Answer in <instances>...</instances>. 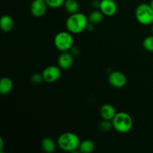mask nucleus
<instances>
[{"label":"nucleus","instance_id":"nucleus-1","mask_svg":"<svg viewBox=\"0 0 153 153\" xmlns=\"http://www.w3.org/2000/svg\"><path fill=\"white\" fill-rule=\"evenodd\" d=\"M89 21L84 13H77L70 15L66 22V27L72 34H80L87 29Z\"/></svg>","mask_w":153,"mask_h":153},{"label":"nucleus","instance_id":"nucleus-2","mask_svg":"<svg viewBox=\"0 0 153 153\" xmlns=\"http://www.w3.org/2000/svg\"><path fill=\"white\" fill-rule=\"evenodd\" d=\"M58 146L64 152H74L77 150L80 144L78 135L73 132H65L61 134L58 139Z\"/></svg>","mask_w":153,"mask_h":153},{"label":"nucleus","instance_id":"nucleus-3","mask_svg":"<svg viewBox=\"0 0 153 153\" xmlns=\"http://www.w3.org/2000/svg\"><path fill=\"white\" fill-rule=\"evenodd\" d=\"M113 128L117 132L125 134L128 132L133 126L132 117L126 112L117 113L111 120Z\"/></svg>","mask_w":153,"mask_h":153},{"label":"nucleus","instance_id":"nucleus-4","mask_svg":"<svg viewBox=\"0 0 153 153\" xmlns=\"http://www.w3.org/2000/svg\"><path fill=\"white\" fill-rule=\"evenodd\" d=\"M135 17L140 24L144 25L153 23V8L150 4H139L135 10Z\"/></svg>","mask_w":153,"mask_h":153},{"label":"nucleus","instance_id":"nucleus-5","mask_svg":"<svg viewBox=\"0 0 153 153\" xmlns=\"http://www.w3.org/2000/svg\"><path fill=\"white\" fill-rule=\"evenodd\" d=\"M70 31H61L55 35L54 43L57 49L61 52H67L73 46V37Z\"/></svg>","mask_w":153,"mask_h":153},{"label":"nucleus","instance_id":"nucleus-6","mask_svg":"<svg viewBox=\"0 0 153 153\" xmlns=\"http://www.w3.org/2000/svg\"><path fill=\"white\" fill-rule=\"evenodd\" d=\"M43 81L47 83H54L60 79L61 76V68L57 66H49L42 73Z\"/></svg>","mask_w":153,"mask_h":153},{"label":"nucleus","instance_id":"nucleus-7","mask_svg":"<svg viewBox=\"0 0 153 153\" xmlns=\"http://www.w3.org/2000/svg\"><path fill=\"white\" fill-rule=\"evenodd\" d=\"M108 82L115 88H122L126 85L127 78L123 73L119 71L112 72L108 76Z\"/></svg>","mask_w":153,"mask_h":153},{"label":"nucleus","instance_id":"nucleus-8","mask_svg":"<svg viewBox=\"0 0 153 153\" xmlns=\"http://www.w3.org/2000/svg\"><path fill=\"white\" fill-rule=\"evenodd\" d=\"M99 8L104 15L111 16L116 13L117 5L114 0H101Z\"/></svg>","mask_w":153,"mask_h":153},{"label":"nucleus","instance_id":"nucleus-9","mask_svg":"<svg viewBox=\"0 0 153 153\" xmlns=\"http://www.w3.org/2000/svg\"><path fill=\"white\" fill-rule=\"evenodd\" d=\"M46 1L41 0H34L31 4L30 10L31 13L34 17H41L45 14L46 11Z\"/></svg>","mask_w":153,"mask_h":153},{"label":"nucleus","instance_id":"nucleus-10","mask_svg":"<svg viewBox=\"0 0 153 153\" xmlns=\"http://www.w3.org/2000/svg\"><path fill=\"white\" fill-rule=\"evenodd\" d=\"M58 67L62 70H69L73 64V57L71 53L62 52L58 58Z\"/></svg>","mask_w":153,"mask_h":153},{"label":"nucleus","instance_id":"nucleus-11","mask_svg":"<svg viewBox=\"0 0 153 153\" xmlns=\"http://www.w3.org/2000/svg\"><path fill=\"white\" fill-rule=\"evenodd\" d=\"M116 114V109L111 104L103 105L100 108V115H101L102 118L105 120L111 121Z\"/></svg>","mask_w":153,"mask_h":153},{"label":"nucleus","instance_id":"nucleus-12","mask_svg":"<svg viewBox=\"0 0 153 153\" xmlns=\"http://www.w3.org/2000/svg\"><path fill=\"white\" fill-rule=\"evenodd\" d=\"M14 26L13 19L8 15H4L0 19V27L2 31L9 32L11 31Z\"/></svg>","mask_w":153,"mask_h":153},{"label":"nucleus","instance_id":"nucleus-13","mask_svg":"<svg viewBox=\"0 0 153 153\" xmlns=\"http://www.w3.org/2000/svg\"><path fill=\"white\" fill-rule=\"evenodd\" d=\"M13 89V82L9 78H2L0 80V93L2 95H7Z\"/></svg>","mask_w":153,"mask_h":153},{"label":"nucleus","instance_id":"nucleus-14","mask_svg":"<svg viewBox=\"0 0 153 153\" xmlns=\"http://www.w3.org/2000/svg\"><path fill=\"white\" fill-rule=\"evenodd\" d=\"M41 147L46 153H52L55 150V143L50 137L43 138L41 141Z\"/></svg>","mask_w":153,"mask_h":153},{"label":"nucleus","instance_id":"nucleus-15","mask_svg":"<svg viewBox=\"0 0 153 153\" xmlns=\"http://www.w3.org/2000/svg\"><path fill=\"white\" fill-rule=\"evenodd\" d=\"M95 144L91 140H85L79 144V150L82 153H91L94 150Z\"/></svg>","mask_w":153,"mask_h":153},{"label":"nucleus","instance_id":"nucleus-16","mask_svg":"<svg viewBox=\"0 0 153 153\" xmlns=\"http://www.w3.org/2000/svg\"><path fill=\"white\" fill-rule=\"evenodd\" d=\"M103 13H102L101 10H94L91 12L88 16V19L90 23H92L94 25L99 24L102 21L103 19Z\"/></svg>","mask_w":153,"mask_h":153},{"label":"nucleus","instance_id":"nucleus-17","mask_svg":"<svg viewBox=\"0 0 153 153\" xmlns=\"http://www.w3.org/2000/svg\"><path fill=\"white\" fill-rule=\"evenodd\" d=\"M64 5L67 11L71 14L77 13L79 9V4L76 0H66Z\"/></svg>","mask_w":153,"mask_h":153},{"label":"nucleus","instance_id":"nucleus-18","mask_svg":"<svg viewBox=\"0 0 153 153\" xmlns=\"http://www.w3.org/2000/svg\"><path fill=\"white\" fill-rule=\"evenodd\" d=\"M143 46L148 52H153V36H149L143 40Z\"/></svg>","mask_w":153,"mask_h":153},{"label":"nucleus","instance_id":"nucleus-19","mask_svg":"<svg viewBox=\"0 0 153 153\" xmlns=\"http://www.w3.org/2000/svg\"><path fill=\"white\" fill-rule=\"evenodd\" d=\"M66 0H46V3L47 6L52 8H58L64 5Z\"/></svg>","mask_w":153,"mask_h":153},{"label":"nucleus","instance_id":"nucleus-20","mask_svg":"<svg viewBox=\"0 0 153 153\" xmlns=\"http://www.w3.org/2000/svg\"><path fill=\"white\" fill-rule=\"evenodd\" d=\"M112 127H113V124H112V122H111V120H103L102 122H101L100 123V129L102 131H104V132H107V131H111Z\"/></svg>","mask_w":153,"mask_h":153},{"label":"nucleus","instance_id":"nucleus-21","mask_svg":"<svg viewBox=\"0 0 153 153\" xmlns=\"http://www.w3.org/2000/svg\"><path fill=\"white\" fill-rule=\"evenodd\" d=\"M31 83H33L34 85H39V84L41 83L42 81H43V75L38 73H34V74H33L31 76Z\"/></svg>","mask_w":153,"mask_h":153},{"label":"nucleus","instance_id":"nucleus-22","mask_svg":"<svg viewBox=\"0 0 153 153\" xmlns=\"http://www.w3.org/2000/svg\"><path fill=\"white\" fill-rule=\"evenodd\" d=\"M3 146H4V140L1 137H0V151H1V152H2Z\"/></svg>","mask_w":153,"mask_h":153},{"label":"nucleus","instance_id":"nucleus-23","mask_svg":"<svg viewBox=\"0 0 153 153\" xmlns=\"http://www.w3.org/2000/svg\"><path fill=\"white\" fill-rule=\"evenodd\" d=\"M151 5V7H152L153 8V0H151V1H150V4H149Z\"/></svg>","mask_w":153,"mask_h":153},{"label":"nucleus","instance_id":"nucleus-24","mask_svg":"<svg viewBox=\"0 0 153 153\" xmlns=\"http://www.w3.org/2000/svg\"><path fill=\"white\" fill-rule=\"evenodd\" d=\"M152 33H153V23H152Z\"/></svg>","mask_w":153,"mask_h":153},{"label":"nucleus","instance_id":"nucleus-25","mask_svg":"<svg viewBox=\"0 0 153 153\" xmlns=\"http://www.w3.org/2000/svg\"><path fill=\"white\" fill-rule=\"evenodd\" d=\"M41 1H46V0H41Z\"/></svg>","mask_w":153,"mask_h":153}]
</instances>
